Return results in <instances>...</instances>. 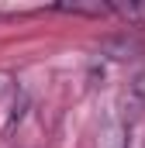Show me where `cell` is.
Wrapping results in <instances>:
<instances>
[]
</instances>
